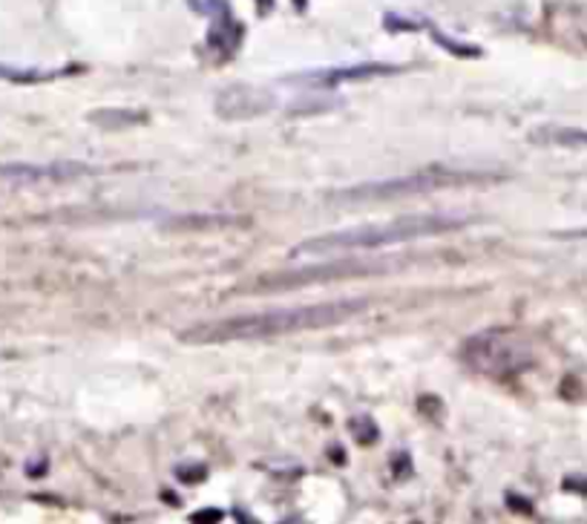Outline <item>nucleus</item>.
<instances>
[{
  "label": "nucleus",
  "instance_id": "f257e3e1",
  "mask_svg": "<svg viewBox=\"0 0 587 524\" xmlns=\"http://www.w3.org/2000/svg\"><path fill=\"white\" fill-rule=\"evenodd\" d=\"M369 309L366 300L314 303V306H294V309H268L251 311V315L222 317L184 329L179 338L193 346H214V343H237V340H266L280 334L314 332V329H331V326L349 323L351 317L363 315Z\"/></svg>",
  "mask_w": 587,
  "mask_h": 524
},
{
  "label": "nucleus",
  "instance_id": "f03ea898",
  "mask_svg": "<svg viewBox=\"0 0 587 524\" xmlns=\"http://www.w3.org/2000/svg\"><path fill=\"white\" fill-rule=\"evenodd\" d=\"M473 223L470 216L455 214H413L397 216L392 223L377 225H358V228H346V231L323 233V237L305 239L303 246L294 248V257L303 254H331V251H372V248L397 246V242H413L420 237H441V233L461 231Z\"/></svg>",
  "mask_w": 587,
  "mask_h": 524
},
{
  "label": "nucleus",
  "instance_id": "7ed1b4c3",
  "mask_svg": "<svg viewBox=\"0 0 587 524\" xmlns=\"http://www.w3.org/2000/svg\"><path fill=\"white\" fill-rule=\"evenodd\" d=\"M496 173L484 170H447V168H427L406 173V176L377 179V182H363V185L346 187L335 196L337 202H381V200H400V196H418V193L443 191V187H464V185H484L496 182Z\"/></svg>",
  "mask_w": 587,
  "mask_h": 524
},
{
  "label": "nucleus",
  "instance_id": "20e7f679",
  "mask_svg": "<svg viewBox=\"0 0 587 524\" xmlns=\"http://www.w3.org/2000/svg\"><path fill=\"white\" fill-rule=\"evenodd\" d=\"M461 361L466 369L478 372L484 378L507 380L519 378L527 369H533V346L521 334L510 329H487L464 340Z\"/></svg>",
  "mask_w": 587,
  "mask_h": 524
},
{
  "label": "nucleus",
  "instance_id": "39448f33",
  "mask_svg": "<svg viewBox=\"0 0 587 524\" xmlns=\"http://www.w3.org/2000/svg\"><path fill=\"white\" fill-rule=\"evenodd\" d=\"M392 271L390 260H340V262H317L303 269L276 271L257 280V292H285V288L312 286V283H328V280L366 277V274H383Z\"/></svg>",
  "mask_w": 587,
  "mask_h": 524
},
{
  "label": "nucleus",
  "instance_id": "423d86ee",
  "mask_svg": "<svg viewBox=\"0 0 587 524\" xmlns=\"http://www.w3.org/2000/svg\"><path fill=\"white\" fill-rule=\"evenodd\" d=\"M92 173L90 164L81 162H55V164H26L12 162L0 164V182H15V185H38V182H69V179Z\"/></svg>",
  "mask_w": 587,
  "mask_h": 524
},
{
  "label": "nucleus",
  "instance_id": "0eeeda50",
  "mask_svg": "<svg viewBox=\"0 0 587 524\" xmlns=\"http://www.w3.org/2000/svg\"><path fill=\"white\" fill-rule=\"evenodd\" d=\"M392 72H400V67L395 64H358V67H337V70H323L314 72L308 78H297L300 84L312 87H337L346 84V81H360V78H374V76H392Z\"/></svg>",
  "mask_w": 587,
  "mask_h": 524
},
{
  "label": "nucleus",
  "instance_id": "6e6552de",
  "mask_svg": "<svg viewBox=\"0 0 587 524\" xmlns=\"http://www.w3.org/2000/svg\"><path fill=\"white\" fill-rule=\"evenodd\" d=\"M188 3H191L193 12L214 21V24H211V35H207V44L225 49V38H228L230 26H234L230 24L228 0H188Z\"/></svg>",
  "mask_w": 587,
  "mask_h": 524
},
{
  "label": "nucleus",
  "instance_id": "1a4fd4ad",
  "mask_svg": "<svg viewBox=\"0 0 587 524\" xmlns=\"http://www.w3.org/2000/svg\"><path fill=\"white\" fill-rule=\"evenodd\" d=\"M530 141L542 147H587V130L567 124H542L530 133Z\"/></svg>",
  "mask_w": 587,
  "mask_h": 524
},
{
  "label": "nucleus",
  "instance_id": "9d476101",
  "mask_svg": "<svg viewBox=\"0 0 587 524\" xmlns=\"http://www.w3.org/2000/svg\"><path fill=\"white\" fill-rule=\"evenodd\" d=\"M0 76L12 78V81H44V78L55 76V72H26V70H3L0 67Z\"/></svg>",
  "mask_w": 587,
  "mask_h": 524
},
{
  "label": "nucleus",
  "instance_id": "9b49d317",
  "mask_svg": "<svg viewBox=\"0 0 587 524\" xmlns=\"http://www.w3.org/2000/svg\"><path fill=\"white\" fill-rule=\"evenodd\" d=\"M219 510H205V513H202V510H199L196 516H193V522H219Z\"/></svg>",
  "mask_w": 587,
  "mask_h": 524
},
{
  "label": "nucleus",
  "instance_id": "f8f14e48",
  "mask_svg": "<svg viewBox=\"0 0 587 524\" xmlns=\"http://www.w3.org/2000/svg\"><path fill=\"white\" fill-rule=\"evenodd\" d=\"M257 7H260V12H268V9H274V0H257Z\"/></svg>",
  "mask_w": 587,
  "mask_h": 524
}]
</instances>
